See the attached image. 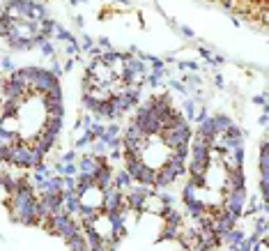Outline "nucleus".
Returning a JSON list of instances; mask_svg holds the SVG:
<instances>
[{"label": "nucleus", "mask_w": 269, "mask_h": 251, "mask_svg": "<svg viewBox=\"0 0 269 251\" xmlns=\"http://www.w3.org/2000/svg\"><path fill=\"white\" fill-rule=\"evenodd\" d=\"M256 251H267V242H265V240H260V242H258V247H256Z\"/></svg>", "instance_id": "1"}]
</instances>
